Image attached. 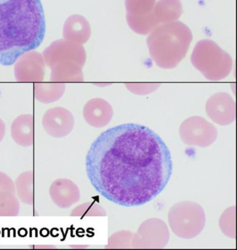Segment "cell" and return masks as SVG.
Instances as JSON below:
<instances>
[{
  "instance_id": "1",
  "label": "cell",
  "mask_w": 237,
  "mask_h": 250,
  "mask_svg": "<svg viewBox=\"0 0 237 250\" xmlns=\"http://www.w3.org/2000/svg\"><path fill=\"white\" fill-rule=\"evenodd\" d=\"M86 170L95 191L109 201L127 208L142 206L168 185L171 154L149 127L122 124L102 132L93 142Z\"/></svg>"
},
{
  "instance_id": "2",
  "label": "cell",
  "mask_w": 237,
  "mask_h": 250,
  "mask_svg": "<svg viewBox=\"0 0 237 250\" xmlns=\"http://www.w3.org/2000/svg\"><path fill=\"white\" fill-rule=\"evenodd\" d=\"M46 32L41 0H0V64L11 66L41 45Z\"/></svg>"
},
{
  "instance_id": "3",
  "label": "cell",
  "mask_w": 237,
  "mask_h": 250,
  "mask_svg": "<svg viewBox=\"0 0 237 250\" xmlns=\"http://www.w3.org/2000/svg\"><path fill=\"white\" fill-rule=\"evenodd\" d=\"M168 220L172 232L184 239L196 237L203 231L206 223L203 207L190 200L172 205L169 210Z\"/></svg>"
},
{
  "instance_id": "4",
  "label": "cell",
  "mask_w": 237,
  "mask_h": 250,
  "mask_svg": "<svg viewBox=\"0 0 237 250\" xmlns=\"http://www.w3.org/2000/svg\"><path fill=\"white\" fill-rule=\"evenodd\" d=\"M170 232L168 225L160 218H149L142 222L134 233V249H163L168 243Z\"/></svg>"
},
{
  "instance_id": "5",
  "label": "cell",
  "mask_w": 237,
  "mask_h": 250,
  "mask_svg": "<svg viewBox=\"0 0 237 250\" xmlns=\"http://www.w3.org/2000/svg\"><path fill=\"white\" fill-rule=\"evenodd\" d=\"M180 137L185 145L193 146H210L216 140L217 131L211 124L200 117L185 122L180 128Z\"/></svg>"
},
{
  "instance_id": "6",
  "label": "cell",
  "mask_w": 237,
  "mask_h": 250,
  "mask_svg": "<svg viewBox=\"0 0 237 250\" xmlns=\"http://www.w3.org/2000/svg\"><path fill=\"white\" fill-rule=\"evenodd\" d=\"M43 127L45 131L53 137H66L73 128V116L64 107H53L43 116Z\"/></svg>"
},
{
  "instance_id": "7",
  "label": "cell",
  "mask_w": 237,
  "mask_h": 250,
  "mask_svg": "<svg viewBox=\"0 0 237 250\" xmlns=\"http://www.w3.org/2000/svg\"><path fill=\"white\" fill-rule=\"evenodd\" d=\"M49 196L58 208H71L80 200V190L68 178H59L53 182L49 189Z\"/></svg>"
},
{
  "instance_id": "8",
  "label": "cell",
  "mask_w": 237,
  "mask_h": 250,
  "mask_svg": "<svg viewBox=\"0 0 237 250\" xmlns=\"http://www.w3.org/2000/svg\"><path fill=\"white\" fill-rule=\"evenodd\" d=\"M19 213L15 183L9 175L0 171V216H17Z\"/></svg>"
},
{
  "instance_id": "9",
  "label": "cell",
  "mask_w": 237,
  "mask_h": 250,
  "mask_svg": "<svg viewBox=\"0 0 237 250\" xmlns=\"http://www.w3.org/2000/svg\"><path fill=\"white\" fill-rule=\"evenodd\" d=\"M11 135L18 145L30 147L34 145V118L32 115L19 116L11 125Z\"/></svg>"
},
{
  "instance_id": "10",
  "label": "cell",
  "mask_w": 237,
  "mask_h": 250,
  "mask_svg": "<svg viewBox=\"0 0 237 250\" xmlns=\"http://www.w3.org/2000/svg\"><path fill=\"white\" fill-rule=\"evenodd\" d=\"M102 101L92 100L86 104L84 116L88 124L94 127H102L110 121L112 110L110 106H104Z\"/></svg>"
},
{
  "instance_id": "11",
  "label": "cell",
  "mask_w": 237,
  "mask_h": 250,
  "mask_svg": "<svg viewBox=\"0 0 237 250\" xmlns=\"http://www.w3.org/2000/svg\"><path fill=\"white\" fill-rule=\"evenodd\" d=\"M34 173L32 170L21 173L15 182L16 195L22 203L28 205L34 203Z\"/></svg>"
},
{
  "instance_id": "12",
  "label": "cell",
  "mask_w": 237,
  "mask_h": 250,
  "mask_svg": "<svg viewBox=\"0 0 237 250\" xmlns=\"http://www.w3.org/2000/svg\"><path fill=\"white\" fill-rule=\"evenodd\" d=\"M219 227L225 236L236 238V206L234 205L223 211L219 219Z\"/></svg>"
},
{
  "instance_id": "13",
  "label": "cell",
  "mask_w": 237,
  "mask_h": 250,
  "mask_svg": "<svg viewBox=\"0 0 237 250\" xmlns=\"http://www.w3.org/2000/svg\"><path fill=\"white\" fill-rule=\"evenodd\" d=\"M134 233L128 230H121L112 234L108 240L107 249H131Z\"/></svg>"
},
{
  "instance_id": "14",
  "label": "cell",
  "mask_w": 237,
  "mask_h": 250,
  "mask_svg": "<svg viewBox=\"0 0 237 250\" xmlns=\"http://www.w3.org/2000/svg\"><path fill=\"white\" fill-rule=\"evenodd\" d=\"M107 212L99 204L94 203H86L76 207L71 213V216L74 217H92L106 216Z\"/></svg>"
},
{
  "instance_id": "15",
  "label": "cell",
  "mask_w": 237,
  "mask_h": 250,
  "mask_svg": "<svg viewBox=\"0 0 237 250\" xmlns=\"http://www.w3.org/2000/svg\"><path fill=\"white\" fill-rule=\"evenodd\" d=\"M5 133H6V125L4 122L0 119V143L2 142Z\"/></svg>"
}]
</instances>
